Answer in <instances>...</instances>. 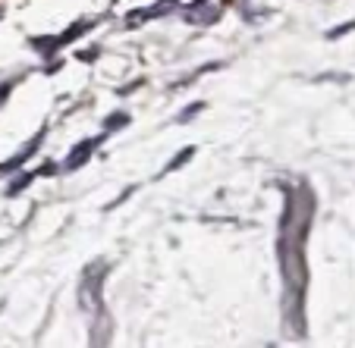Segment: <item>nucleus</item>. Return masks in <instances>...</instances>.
<instances>
[{"mask_svg": "<svg viewBox=\"0 0 355 348\" xmlns=\"http://www.w3.org/2000/svg\"><path fill=\"white\" fill-rule=\"evenodd\" d=\"M349 28H355V22H346V26H340V28H334V32H327V38H340V35H346Z\"/></svg>", "mask_w": 355, "mask_h": 348, "instance_id": "11", "label": "nucleus"}, {"mask_svg": "<svg viewBox=\"0 0 355 348\" xmlns=\"http://www.w3.org/2000/svg\"><path fill=\"white\" fill-rule=\"evenodd\" d=\"M41 141H44V132H38V135H35V141H32V145H28V147H22V151H19V154H16V157H13V161H7V163H0V173H13V170H16V167H22V163H26V161H28V157H32V154H35V151H38V145H41Z\"/></svg>", "mask_w": 355, "mask_h": 348, "instance_id": "4", "label": "nucleus"}, {"mask_svg": "<svg viewBox=\"0 0 355 348\" xmlns=\"http://www.w3.org/2000/svg\"><path fill=\"white\" fill-rule=\"evenodd\" d=\"M104 264H92V267L85 270V280L79 282V302H82V308L85 311H94L98 308V295H101V282H98V276L104 273Z\"/></svg>", "mask_w": 355, "mask_h": 348, "instance_id": "1", "label": "nucleus"}, {"mask_svg": "<svg viewBox=\"0 0 355 348\" xmlns=\"http://www.w3.org/2000/svg\"><path fill=\"white\" fill-rule=\"evenodd\" d=\"M126 122H129V116H126V113H114L107 122H104V135L114 132V129H120V126H126Z\"/></svg>", "mask_w": 355, "mask_h": 348, "instance_id": "9", "label": "nucleus"}, {"mask_svg": "<svg viewBox=\"0 0 355 348\" xmlns=\"http://www.w3.org/2000/svg\"><path fill=\"white\" fill-rule=\"evenodd\" d=\"M192 154H195V147H182L180 154H176V157H173V161H170V163H167V170H164V173H173V170H180V167H182V163H189V157H192Z\"/></svg>", "mask_w": 355, "mask_h": 348, "instance_id": "7", "label": "nucleus"}, {"mask_svg": "<svg viewBox=\"0 0 355 348\" xmlns=\"http://www.w3.org/2000/svg\"><path fill=\"white\" fill-rule=\"evenodd\" d=\"M173 7H176V0H157L155 7H148V10H135V13H129V16H126V28H139L141 22H148V19L167 16Z\"/></svg>", "mask_w": 355, "mask_h": 348, "instance_id": "2", "label": "nucleus"}, {"mask_svg": "<svg viewBox=\"0 0 355 348\" xmlns=\"http://www.w3.org/2000/svg\"><path fill=\"white\" fill-rule=\"evenodd\" d=\"M35 176H38V173H22V176H16V182L7 188V194H19L22 188H28V185H32V182H35Z\"/></svg>", "mask_w": 355, "mask_h": 348, "instance_id": "8", "label": "nucleus"}, {"mask_svg": "<svg viewBox=\"0 0 355 348\" xmlns=\"http://www.w3.org/2000/svg\"><path fill=\"white\" fill-rule=\"evenodd\" d=\"M79 57H82V60H85V63H92V60H94V57H98V51H94V47H92V51H82V54H79Z\"/></svg>", "mask_w": 355, "mask_h": 348, "instance_id": "12", "label": "nucleus"}, {"mask_svg": "<svg viewBox=\"0 0 355 348\" xmlns=\"http://www.w3.org/2000/svg\"><path fill=\"white\" fill-rule=\"evenodd\" d=\"M182 19L186 22H214L217 19V7L211 0H195L192 7L182 10Z\"/></svg>", "mask_w": 355, "mask_h": 348, "instance_id": "3", "label": "nucleus"}, {"mask_svg": "<svg viewBox=\"0 0 355 348\" xmlns=\"http://www.w3.org/2000/svg\"><path fill=\"white\" fill-rule=\"evenodd\" d=\"M88 28H92V22H88V19L76 22V26H69V28H67V32H63V35H60V44H67V41H76V38H79V35H85V32H88Z\"/></svg>", "mask_w": 355, "mask_h": 348, "instance_id": "6", "label": "nucleus"}, {"mask_svg": "<svg viewBox=\"0 0 355 348\" xmlns=\"http://www.w3.org/2000/svg\"><path fill=\"white\" fill-rule=\"evenodd\" d=\"M201 110H205V104H201V101H198V104H189L186 113H180V122H189L195 113H201Z\"/></svg>", "mask_w": 355, "mask_h": 348, "instance_id": "10", "label": "nucleus"}, {"mask_svg": "<svg viewBox=\"0 0 355 348\" xmlns=\"http://www.w3.org/2000/svg\"><path fill=\"white\" fill-rule=\"evenodd\" d=\"M94 147H98V138H88V141H82V145H76L73 151H69V161H67V170H76V167H82V163L88 161V154H92Z\"/></svg>", "mask_w": 355, "mask_h": 348, "instance_id": "5", "label": "nucleus"}]
</instances>
